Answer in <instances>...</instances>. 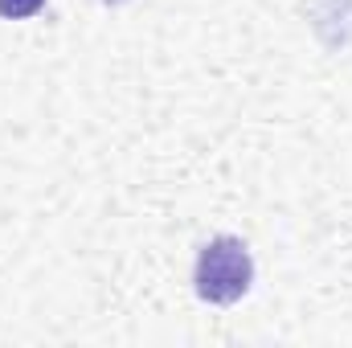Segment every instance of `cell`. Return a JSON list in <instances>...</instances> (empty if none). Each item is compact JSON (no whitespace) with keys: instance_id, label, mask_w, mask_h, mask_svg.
Listing matches in <instances>:
<instances>
[{"instance_id":"2","label":"cell","mask_w":352,"mask_h":348,"mask_svg":"<svg viewBox=\"0 0 352 348\" xmlns=\"http://www.w3.org/2000/svg\"><path fill=\"white\" fill-rule=\"evenodd\" d=\"M41 8H45V0H0L4 21H25V17H37Z\"/></svg>"},{"instance_id":"1","label":"cell","mask_w":352,"mask_h":348,"mask_svg":"<svg viewBox=\"0 0 352 348\" xmlns=\"http://www.w3.org/2000/svg\"><path fill=\"white\" fill-rule=\"evenodd\" d=\"M192 283H197V295L205 303H238L250 291V283H254V259H250L246 242L230 238V234L213 238L197 254Z\"/></svg>"}]
</instances>
